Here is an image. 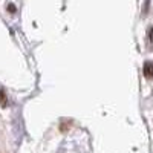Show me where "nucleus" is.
I'll use <instances>...</instances> for the list:
<instances>
[{
	"label": "nucleus",
	"instance_id": "nucleus-1",
	"mask_svg": "<svg viewBox=\"0 0 153 153\" xmlns=\"http://www.w3.org/2000/svg\"><path fill=\"white\" fill-rule=\"evenodd\" d=\"M144 75L147 78H153V61H146L144 63Z\"/></svg>",
	"mask_w": 153,
	"mask_h": 153
}]
</instances>
